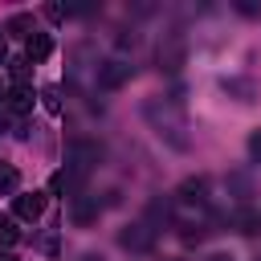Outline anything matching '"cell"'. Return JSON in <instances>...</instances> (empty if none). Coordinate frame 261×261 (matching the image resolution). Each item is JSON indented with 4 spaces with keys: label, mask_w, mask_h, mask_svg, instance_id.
I'll use <instances>...</instances> for the list:
<instances>
[{
    "label": "cell",
    "mask_w": 261,
    "mask_h": 261,
    "mask_svg": "<svg viewBox=\"0 0 261 261\" xmlns=\"http://www.w3.org/2000/svg\"><path fill=\"white\" fill-rule=\"evenodd\" d=\"M232 228H237L241 237H257V232H261V212H253V208H241V212L232 216Z\"/></svg>",
    "instance_id": "30bf717a"
},
{
    "label": "cell",
    "mask_w": 261,
    "mask_h": 261,
    "mask_svg": "<svg viewBox=\"0 0 261 261\" xmlns=\"http://www.w3.org/2000/svg\"><path fill=\"white\" fill-rule=\"evenodd\" d=\"M130 73H135V65H130V61L110 57V61H102V65H98V86H102V90H118V86H126V82H130Z\"/></svg>",
    "instance_id": "3957f363"
},
{
    "label": "cell",
    "mask_w": 261,
    "mask_h": 261,
    "mask_svg": "<svg viewBox=\"0 0 261 261\" xmlns=\"http://www.w3.org/2000/svg\"><path fill=\"white\" fill-rule=\"evenodd\" d=\"M49 53H53V37H49V33H33V37L24 41V61H29V65L45 61Z\"/></svg>",
    "instance_id": "ba28073f"
},
{
    "label": "cell",
    "mask_w": 261,
    "mask_h": 261,
    "mask_svg": "<svg viewBox=\"0 0 261 261\" xmlns=\"http://www.w3.org/2000/svg\"><path fill=\"white\" fill-rule=\"evenodd\" d=\"M171 261H175V257H171Z\"/></svg>",
    "instance_id": "484cf974"
},
{
    "label": "cell",
    "mask_w": 261,
    "mask_h": 261,
    "mask_svg": "<svg viewBox=\"0 0 261 261\" xmlns=\"http://www.w3.org/2000/svg\"><path fill=\"white\" fill-rule=\"evenodd\" d=\"M41 102H45L49 114H61V86H45L41 90Z\"/></svg>",
    "instance_id": "e0dca14e"
},
{
    "label": "cell",
    "mask_w": 261,
    "mask_h": 261,
    "mask_svg": "<svg viewBox=\"0 0 261 261\" xmlns=\"http://www.w3.org/2000/svg\"><path fill=\"white\" fill-rule=\"evenodd\" d=\"M184 57H188V49H184V41L171 33V37L159 45V69H167V73H179V69H184Z\"/></svg>",
    "instance_id": "277c9868"
},
{
    "label": "cell",
    "mask_w": 261,
    "mask_h": 261,
    "mask_svg": "<svg viewBox=\"0 0 261 261\" xmlns=\"http://www.w3.org/2000/svg\"><path fill=\"white\" fill-rule=\"evenodd\" d=\"M8 61V37H4V29H0V65Z\"/></svg>",
    "instance_id": "7402d4cb"
},
{
    "label": "cell",
    "mask_w": 261,
    "mask_h": 261,
    "mask_svg": "<svg viewBox=\"0 0 261 261\" xmlns=\"http://www.w3.org/2000/svg\"><path fill=\"white\" fill-rule=\"evenodd\" d=\"M0 261H20V257H12V253H0Z\"/></svg>",
    "instance_id": "cb8c5ba5"
},
{
    "label": "cell",
    "mask_w": 261,
    "mask_h": 261,
    "mask_svg": "<svg viewBox=\"0 0 261 261\" xmlns=\"http://www.w3.org/2000/svg\"><path fill=\"white\" fill-rule=\"evenodd\" d=\"M118 245H122L126 253H147V249H155V232H151L147 220H135V224H126V228L118 232Z\"/></svg>",
    "instance_id": "7a4b0ae2"
},
{
    "label": "cell",
    "mask_w": 261,
    "mask_h": 261,
    "mask_svg": "<svg viewBox=\"0 0 261 261\" xmlns=\"http://www.w3.org/2000/svg\"><path fill=\"white\" fill-rule=\"evenodd\" d=\"M175 200H179V204H196V208H204V200H208V179H204V175L184 179L179 192H175Z\"/></svg>",
    "instance_id": "52a82bcc"
},
{
    "label": "cell",
    "mask_w": 261,
    "mask_h": 261,
    "mask_svg": "<svg viewBox=\"0 0 261 261\" xmlns=\"http://www.w3.org/2000/svg\"><path fill=\"white\" fill-rule=\"evenodd\" d=\"M224 184H228V192H232V200H241V204H245V200L253 196V179H249L245 171H228V179H224Z\"/></svg>",
    "instance_id": "8fae6325"
},
{
    "label": "cell",
    "mask_w": 261,
    "mask_h": 261,
    "mask_svg": "<svg viewBox=\"0 0 261 261\" xmlns=\"http://www.w3.org/2000/svg\"><path fill=\"white\" fill-rule=\"evenodd\" d=\"M12 212H16L20 220H41V212H45V192H24V196H16V200H12Z\"/></svg>",
    "instance_id": "8992f818"
},
{
    "label": "cell",
    "mask_w": 261,
    "mask_h": 261,
    "mask_svg": "<svg viewBox=\"0 0 261 261\" xmlns=\"http://www.w3.org/2000/svg\"><path fill=\"white\" fill-rule=\"evenodd\" d=\"M249 151H253V159L261 163V130H253V135H249Z\"/></svg>",
    "instance_id": "44dd1931"
},
{
    "label": "cell",
    "mask_w": 261,
    "mask_h": 261,
    "mask_svg": "<svg viewBox=\"0 0 261 261\" xmlns=\"http://www.w3.org/2000/svg\"><path fill=\"white\" fill-rule=\"evenodd\" d=\"M69 220H73L77 228H86V224H94V220H98V200L90 204V200H82V196H73V212H69Z\"/></svg>",
    "instance_id": "9c48e42d"
},
{
    "label": "cell",
    "mask_w": 261,
    "mask_h": 261,
    "mask_svg": "<svg viewBox=\"0 0 261 261\" xmlns=\"http://www.w3.org/2000/svg\"><path fill=\"white\" fill-rule=\"evenodd\" d=\"M4 114H16V118H24L29 110H33V90L29 86H12V90H4Z\"/></svg>",
    "instance_id": "5b68a950"
},
{
    "label": "cell",
    "mask_w": 261,
    "mask_h": 261,
    "mask_svg": "<svg viewBox=\"0 0 261 261\" xmlns=\"http://www.w3.org/2000/svg\"><path fill=\"white\" fill-rule=\"evenodd\" d=\"M257 261H261V257H257Z\"/></svg>",
    "instance_id": "4316f807"
},
{
    "label": "cell",
    "mask_w": 261,
    "mask_h": 261,
    "mask_svg": "<svg viewBox=\"0 0 261 261\" xmlns=\"http://www.w3.org/2000/svg\"><path fill=\"white\" fill-rule=\"evenodd\" d=\"M237 12L241 16H261V4L257 0H237Z\"/></svg>",
    "instance_id": "d6986e66"
},
{
    "label": "cell",
    "mask_w": 261,
    "mask_h": 261,
    "mask_svg": "<svg viewBox=\"0 0 261 261\" xmlns=\"http://www.w3.org/2000/svg\"><path fill=\"white\" fill-rule=\"evenodd\" d=\"M20 192V171L12 163H0V196H16Z\"/></svg>",
    "instance_id": "7c38bea8"
},
{
    "label": "cell",
    "mask_w": 261,
    "mask_h": 261,
    "mask_svg": "<svg viewBox=\"0 0 261 261\" xmlns=\"http://www.w3.org/2000/svg\"><path fill=\"white\" fill-rule=\"evenodd\" d=\"M82 261H102V257H94V253H86V257H82Z\"/></svg>",
    "instance_id": "d4e9b609"
},
{
    "label": "cell",
    "mask_w": 261,
    "mask_h": 261,
    "mask_svg": "<svg viewBox=\"0 0 261 261\" xmlns=\"http://www.w3.org/2000/svg\"><path fill=\"white\" fill-rule=\"evenodd\" d=\"M171 220V204L167 200H151L147 204V224H151V232H155V224H167Z\"/></svg>",
    "instance_id": "4fadbf2b"
},
{
    "label": "cell",
    "mask_w": 261,
    "mask_h": 261,
    "mask_svg": "<svg viewBox=\"0 0 261 261\" xmlns=\"http://www.w3.org/2000/svg\"><path fill=\"white\" fill-rule=\"evenodd\" d=\"M8 65H12V82H16V86H24V82H29V61L20 57V61H8Z\"/></svg>",
    "instance_id": "ac0fdd59"
},
{
    "label": "cell",
    "mask_w": 261,
    "mask_h": 261,
    "mask_svg": "<svg viewBox=\"0 0 261 261\" xmlns=\"http://www.w3.org/2000/svg\"><path fill=\"white\" fill-rule=\"evenodd\" d=\"M224 90H228V94H241L237 102H253V82H241V77H224Z\"/></svg>",
    "instance_id": "9a60e30c"
},
{
    "label": "cell",
    "mask_w": 261,
    "mask_h": 261,
    "mask_svg": "<svg viewBox=\"0 0 261 261\" xmlns=\"http://www.w3.org/2000/svg\"><path fill=\"white\" fill-rule=\"evenodd\" d=\"M45 16H49V20H65V16H69V8H65V4H49V8H45Z\"/></svg>",
    "instance_id": "ffe728a7"
},
{
    "label": "cell",
    "mask_w": 261,
    "mask_h": 261,
    "mask_svg": "<svg viewBox=\"0 0 261 261\" xmlns=\"http://www.w3.org/2000/svg\"><path fill=\"white\" fill-rule=\"evenodd\" d=\"M208 261H232V257H224V253H212V257H208Z\"/></svg>",
    "instance_id": "603a6c76"
},
{
    "label": "cell",
    "mask_w": 261,
    "mask_h": 261,
    "mask_svg": "<svg viewBox=\"0 0 261 261\" xmlns=\"http://www.w3.org/2000/svg\"><path fill=\"white\" fill-rule=\"evenodd\" d=\"M143 114H147V122L155 126V135L171 147V151H188L192 147V139L184 135L188 126H184V114H179V106L171 102V98H151L147 106H143Z\"/></svg>",
    "instance_id": "6da1fadb"
},
{
    "label": "cell",
    "mask_w": 261,
    "mask_h": 261,
    "mask_svg": "<svg viewBox=\"0 0 261 261\" xmlns=\"http://www.w3.org/2000/svg\"><path fill=\"white\" fill-rule=\"evenodd\" d=\"M20 241V228H16V220L12 216H0V245L8 249V245H16Z\"/></svg>",
    "instance_id": "2e32d148"
},
{
    "label": "cell",
    "mask_w": 261,
    "mask_h": 261,
    "mask_svg": "<svg viewBox=\"0 0 261 261\" xmlns=\"http://www.w3.org/2000/svg\"><path fill=\"white\" fill-rule=\"evenodd\" d=\"M8 33H12V37H24V41H29V37H33V16L16 12V16H12L8 24H4V37H8Z\"/></svg>",
    "instance_id": "5bb4252c"
}]
</instances>
